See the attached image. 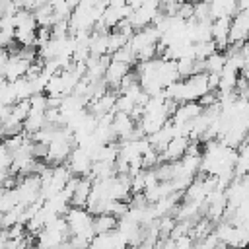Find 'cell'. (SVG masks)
<instances>
[{"label": "cell", "instance_id": "obj_1", "mask_svg": "<svg viewBox=\"0 0 249 249\" xmlns=\"http://www.w3.org/2000/svg\"><path fill=\"white\" fill-rule=\"evenodd\" d=\"M91 224H93V231H95V233H105V231L115 230V228L119 226V218L113 216V214L103 212V214H95Z\"/></svg>", "mask_w": 249, "mask_h": 249}, {"label": "cell", "instance_id": "obj_2", "mask_svg": "<svg viewBox=\"0 0 249 249\" xmlns=\"http://www.w3.org/2000/svg\"><path fill=\"white\" fill-rule=\"evenodd\" d=\"M226 60H228V56H226L224 51H214L210 56L204 58V62H206V70L204 72H216V74H220V70L224 68Z\"/></svg>", "mask_w": 249, "mask_h": 249}]
</instances>
